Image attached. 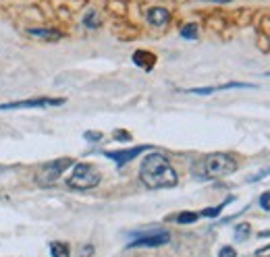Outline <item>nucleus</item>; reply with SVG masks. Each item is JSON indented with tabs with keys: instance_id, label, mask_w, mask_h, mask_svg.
<instances>
[{
	"instance_id": "1",
	"label": "nucleus",
	"mask_w": 270,
	"mask_h": 257,
	"mask_svg": "<svg viewBox=\"0 0 270 257\" xmlns=\"http://www.w3.org/2000/svg\"><path fill=\"white\" fill-rule=\"evenodd\" d=\"M139 178L148 189H173L179 181L173 164L162 153H148L139 168Z\"/></svg>"
},
{
	"instance_id": "18",
	"label": "nucleus",
	"mask_w": 270,
	"mask_h": 257,
	"mask_svg": "<svg viewBox=\"0 0 270 257\" xmlns=\"http://www.w3.org/2000/svg\"><path fill=\"white\" fill-rule=\"evenodd\" d=\"M85 139L87 141H100L102 139V133H98V131H87L85 133Z\"/></svg>"
},
{
	"instance_id": "9",
	"label": "nucleus",
	"mask_w": 270,
	"mask_h": 257,
	"mask_svg": "<svg viewBox=\"0 0 270 257\" xmlns=\"http://www.w3.org/2000/svg\"><path fill=\"white\" fill-rule=\"evenodd\" d=\"M145 19H148V23H150V25H154V27H162V25H166V23H168L170 13H168L166 9H162V7H154V9H150V11L145 13Z\"/></svg>"
},
{
	"instance_id": "7",
	"label": "nucleus",
	"mask_w": 270,
	"mask_h": 257,
	"mask_svg": "<svg viewBox=\"0 0 270 257\" xmlns=\"http://www.w3.org/2000/svg\"><path fill=\"white\" fill-rule=\"evenodd\" d=\"M150 145H137V147H131V149H121V151H102L108 160H114V164L118 168H123L127 162H131L133 158H137L141 151H148Z\"/></svg>"
},
{
	"instance_id": "17",
	"label": "nucleus",
	"mask_w": 270,
	"mask_h": 257,
	"mask_svg": "<svg viewBox=\"0 0 270 257\" xmlns=\"http://www.w3.org/2000/svg\"><path fill=\"white\" fill-rule=\"evenodd\" d=\"M218 257H237V251L233 247H223L218 251Z\"/></svg>"
},
{
	"instance_id": "24",
	"label": "nucleus",
	"mask_w": 270,
	"mask_h": 257,
	"mask_svg": "<svg viewBox=\"0 0 270 257\" xmlns=\"http://www.w3.org/2000/svg\"><path fill=\"white\" fill-rule=\"evenodd\" d=\"M258 237H260V239H270V230H262Z\"/></svg>"
},
{
	"instance_id": "12",
	"label": "nucleus",
	"mask_w": 270,
	"mask_h": 257,
	"mask_svg": "<svg viewBox=\"0 0 270 257\" xmlns=\"http://www.w3.org/2000/svg\"><path fill=\"white\" fill-rule=\"evenodd\" d=\"M133 62H135V64H139V67H143L145 71H150V69H152V64H154V56H148V52L139 50V52H135Z\"/></svg>"
},
{
	"instance_id": "26",
	"label": "nucleus",
	"mask_w": 270,
	"mask_h": 257,
	"mask_svg": "<svg viewBox=\"0 0 270 257\" xmlns=\"http://www.w3.org/2000/svg\"><path fill=\"white\" fill-rule=\"evenodd\" d=\"M268 77H270V73H268Z\"/></svg>"
},
{
	"instance_id": "20",
	"label": "nucleus",
	"mask_w": 270,
	"mask_h": 257,
	"mask_svg": "<svg viewBox=\"0 0 270 257\" xmlns=\"http://www.w3.org/2000/svg\"><path fill=\"white\" fill-rule=\"evenodd\" d=\"M268 174H270V168H266V170H262V172H258L256 176H252V178H250V183H256V181H262V178H266Z\"/></svg>"
},
{
	"instance_id": "3",
	"label": "nucleus",
	"mask_w": 270,
	"mask_h": 257,
	"mask_svg": "<svg viewBox=\"0 0 270 257\" xmlns=\"http://www.w3.org/2000/svg\"><path fill=\"white\" fill-rule=\"evenodd\" d=\"M100 181H102V174H100V170H98L94 164L79 162V164H73V172H71V176L67 178V185H69L71 189L85 191V189L98 187Z\"/></svg>"
},
{
	"instance_id": "19",
	"label": "nucleus",
	"mask_w": 270,
	"mask_h": 257,
	"mask_svg": "<svg viewBox=\"0 0 270 257\" xmlns=\"http://www.w3.org/2000/svg\"><path fill=\"white\" fill-rule=\"evenodd\" d=\"M260 205H262L264 210H270V191H268V193H264V195L260 197Z\"/></svg>"
},
{
	"instance_id": "14",
	"label": "nucleus",
	"mask_w": 270,
	"mask_h": 257,
	"mask_svg": "<svg viewBox=\"0 0 270 257\" xmlns=\"http://www.w3.org/2000/svg\"><path fill=\"white\" fill-rule=\"evenodd\" d=\"M200 218H202L200 212H181V214L175 216V222H177V224H193V222H198Z\"/></svg>"
},
{
	"instance_id": "23",
	"label": "nucleus",
	"mask_w": 270,
	"mask_h": 257,
	"mask_svg": "<svg viewBox=\"0 0 270 257\" xmlns=\"http://www.w3.org/2000/svg\"><path fill=\"white\" fill-rule=\"evenodd\" d=\"M118 141H129L131 139V135L129 133H123V131H116V135H114Z\"/></svg>"
},
{
	"instance_id": "8",
	"label": "nucleus",
	"mask_w": 270,
	"mask_h": 257,
	"mask_svg": "<svg viewBox=\"0 0 270 257\" xmlns=\"http://www.w3.org/2000/svg\"><path fill=\"white\" fill-rule=\"evenodd\" d=\"M239 87H256V85H250V83H223V85H212V87H193V89H187V93H193V95H210V93H216V91L239 89Z\"/></svg>"
},
{
	"instance_id": "4",
	"label": "nucleus",
	"mask_w": 270,
	"mask_h": 257,
	"mask_svg": "<svg viewBox=\"0 0 270 257\" xmlns=\"http://www.w3.org/2000/svg\"><path fill=\"white\" fill-rule=\"evenodd\" d=\"M75 162L71 158H58V160H52V162H46L40 170H38V174H36V183L40 185V187H52L58 178L63 176V172L69 168V166H73Z\"/></svg>"
},
{
	"instance_id": "25",
	"label": "nucleus",
	"mask_w": 270,
	"mask_h": 257,
	"mask_svg": "<svg viewBox=\"0 0 270 257\" xmlns=\"http://www.w3.org/2000/svg\"><path fill=\"white\" fill-rule=\"evenodd\" d=\"M206 3H216V5H225V3H231V0H206Z\"/></svg>"
},
{
	"instance_id": "10",
	"label": "nucleus",
	"mask_w": 270,
	"mask_h": 257,
	"mask_svg": "<svg viewBox=\"0 0 270 257\" xmlns=\"http://www.w3.org/2000/svg\"><path fill=\"white\" fill-rule=\"evenodd\" d=\"M27 34L34 36V38H40V40H52V42L63 38L61 31H56V29H40V27H32Z\"/></svg>"
},
{
	"instance_id": "16",
	"label": "nucleus",
	"mask_w": 270,
	"mask_h": 257,
	"mask_svg": "<svg viewBox=\"0 0 270 257\" xmlns=\"http://www.w3.org/2000/svg\"><path fill=\"white\" fill-rule=\"evenodd\" d=\"M250 235V224H239L235 226V241H243Z\"/></svg>"
},
{
	"instance_id": "15",
	"label": "nucleus",
	"mask_w": 270,
	"mask_h": 257,
	"mask_svg": "<svg viewBox=\"0 0 270 257\" xmlns=\"http://www.w3.org/2000/svg\"><path fill=\"white\" fill-rule=\"evenodd\" d=\"M181 38L185 40H195L198 38V25L195 23H187L181 27Z\"/></svg>"
},
{
	"instance_id": "21",
	"label": "nucleus",
	"mask_w": 270,
	"mask_h": 257,
	"mask_svg": "<svg viewBox=\"0 0 270 257\" xmlns=\"http://www.w3.org/2000/svg\"><path fill=\"white\" fill-rule=\"evenodd\" d=\"M92 253H94V247H92V245H85V247L81 249L79 257H92Z\"/></svg>"
},
{
	"instance_id": "13",
	"label": "nucleus",
	"mask_w": 270,
	"mask_h": 257,
	"mask_svg": "<svg viewBox=\"0 0 270 257\" xmlns=\"http://www.w3.org/2000/svg\"><path fill=\"white\" fill-rule=\"evenodd\" d=\"M233 201V197H229V199H225L220 205H216V208H206V210H202L200 212V216H204V218H218L220 216V212L225 210V205H229Z\"/></svg>"
},
{
	"instance_id": "5",
	"label": "nucleus",
	"mask_w": 270,
	"mask_h": 257,
	"mask_svg": "<svg viewBox=\"0 0 270 257\" xmlns=\"http://www.w3.org/2000/svg\"><path fill=\"white\" fill-rule=\"evenodd\" d=\"M65 98H32L0 104V110H29V108H48V106H63Z\"/></svg>"
},
{
	"instance_id": "6",
	"label": "nucleus",
	"mask_w": 270,
	"mask_h": 257,
	"mask_svg": "<svg viewBox=\"0 0 270 257\" xmlns=\"http://www.w3.org/2000/svg\"><path fill=\"white\" fill-rule=\"evenodd\" d=\"M170 243V235L166 230H160V233H150V235H141L137 237L135 241H131L127 247L129 249H145V247H162Z\"/></svg>"
},
{
	"instance_id": "2",
	"label": "nucleus",
	"mask_w": 270,
	"mask_h": 257,
	"mask_svg": "<svg viewBox=\"0 0 270 257\" xmlns=\"http://www.w3.org/2000/svg\"><path fill=\"white\" fill-rule=\"evenodd\" d=\"M235 170H237V162L229 153H210L195 164V176L200 181L223 178V176L233 174Z\"/></svg>"
},
{
	"instance_id": "11",
	"label": "nucleus",
	"mask_w": 270,
	"mask_h": 257,
	"mask_svg": "<svg viewBox=\"0 0 270 257\" xmlns=\"http://www.w3.org/2000/svg\"><path fill=\"white\" fill-rule=\"evenodd\" d=\"M50 255H52V257H71L69 245H67V243H61V241L50 243Z\"/></svg>"
},
{
	"instance_id": "22",
	"label": "nucleus",
	"mask_w": 270,
	"mask_h": 257,
	"mask_svg": "<svg viewBox=\"0 0 270 257\" xmlns=\"http://www.w3.org/2000/svg\"><path fill=\"white\" fill-rule=\"evenodd\" d=\"M256 257H270V245L264 247V249H258L256 251Z\"/></svg>"
}]
</instances>
